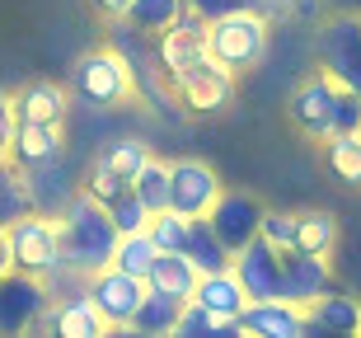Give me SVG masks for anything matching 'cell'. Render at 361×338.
Segmentation results:
<instances>
[{
    "instance_id": "e0dca14e",
    "label": "cell",
    "mask_w": 361,
    "mask_h": 338,
    "mask_svg": "<svg viewBox=\"0 0 361 338\" xmlns=\"http://www.w3.org/2000/svg\"><path fill=\"white\" fill-rule=\"evenodd\" d=\"M334 286V268H329V254H305V249H286V272H281V296L295 301V306H310L319 301L324 291Z\"/></svg>"
},
{
    "instance_id": "8992f818",
    "label": "cell",
    "mask_w": 361,
    "mask_h": 338,
    "mask_svg": "<svg viewBox=\"0 0 361 338\" xmlns=\"http://www.w3.org/2000/svg\"><path fill=\"white\" fill-rule=\"evenodd\" d=\"M319 71H329L343 90L361 99V14H334L319 28Z\"/></svg>"
},
{
    "instance_id": "ac0fdd59",
    "label": "cell",
    "mask_w": 361,
    "mask_h": 338,
    "mask_svg": "<svg viewBox=\"0 0 361 338\" xmlns=\"http://www.w3.org/2000/svg\"><path fill=\"white\" fill-rule=\"evenodd\" d=\"M305 320H310V334H361V301L357 296H343V291H324L319 301L305 306Z\"/></svg>"
},
{
    "instance_id": "484cf974",
    "label": "cell",
    "mask_w": 361,
    "mask_h": 338,
    "mask_svg": "<svg viewBox=\"0 0 361 338\" xmlns=\"http://www.w3.org/2000/svg\"><path fill=\"white\" fill-rule=\"evenodd\" d=\"M183 10H188V0H132V10H127L122 24H132L136 33H155L160 38Z\"/></svg>"
},
{
    "instance_id": "d4e9b609",
    "label": "cell",
    "mask_w": 361,
    "mask_h": 338,
    "mask_svg": "<svg viewBox=\"0 0 361 338\" xmlns=\"http://www.w3.org/2000/svg\"><path fill=\"white\" fill-rule=\"evenodd\" d=\"M155 258H160V244H155L150 226H146V230H127V235H118V249H113V263H118V268L136 272V277H150Z\"/></svg>"
},
{
    "instance_id": "4316f807",
    "label": "cell",
    "mask_w": 361,
    "mask_h": 338,
    "mask_svg": "<svg viewBox=\"0 0 361 338\" xmlns=\"http://www.w3.org/2000/svg\"><path fill=\"white\" fill-rule=\"evenodd\" d=\"M329 146V169H334L343 183L361 188V132H338L324 141Z\"/></svg>"
},
{
    "instance_id": "4fadbf2b",
    "label": "cell",
    "mask_w": 361,
    "mask_h": 338,
    "mask_svg": "<svg viewBox=\"0 0 361 338\" xmlns=\"http://www.w3.org/2000/svg\"><path fill=\"white\" fill-rule=\"evenodd\" d=\"M240 334H249V338H305L310 334L305 306H295L286 296L249 301L240 315Z\"/></svg>"
},
{
    "instance_id": "ba28073f",
    "label": "cell",
    "mask_w": 361,
    "mask_h": 338,
    "mask_svg": "<svg viewBox=\"0 0 361 338\" xmlns=\"http://www.w3.org/2000/svg\"><path fill=\"white\" fill-rule=\"evenodd\" d=\"M155 56H160L164 85H174L178 76H188L192 66H202V61L212 56V47H207V19H202V14L188 5L174 24L160 33V42H155Z\"/></svg>"
},
{
    "instance_id": "8d00e7d4",
    "label": "cell",
    "mask_w": 361,
    "mask_h": 338,
    "mask_svg": "<svg viewBox=\"0 0 361 338\" xmlns=\"http://www.w3.org/2000/svg\"><path fill=\"white\" fill-rule=\"evenodd\" d=\"M244 5H254V10L268 14V19H291V0H244Z\"/></svg>"
},
{
    "instance_id": "cb8c5ba5",
    "label": "cell",
    "mask_w": 361,
    "mask_h": 338,
    "mask_svg": "<svg viewBox=\"0 0 361 338\" xmlns=\"http://www.w3.org/2000/svg\"><path fill=\"white\" fill-rule=\"evenodd\" d=\"M183 254L197 263L202 272H216V268H230L235 263V254H230V244L216 235V226L207 217H192V230H188V244Z\"/></svg>"
},
{
    "instance_id": "52a82bcc",
    "label": "cell",
    "mask_w": 361,
    "mask_h": 338,
    "mask_svg": "<svg viewBox=\"0 0 361 338\" xmlns=\"http://www.w3.org/2000/svg\"><path fill=\"white\" fill-rule=\"evenodd\" d=\"M85 291L94 296V306L104 310L108 325L118 329V334H127V325L136 320V310H141L150 282H146V277H136V272H127V268H118V263H108V268H99V272L85 277Z\"/></svg>"
},
{
    "instance_id": "f1b7e54d",
    "label": "cell",
    "mask_w": 361,
    "mask_h": 338,
    "mask_svg": "<svg viewBox=\"0 0 361 338\" xmlns=\"http://www.w3.org/2000/svg\"><path fill=\"white\" fill-rule=\"evenodd\" d=\"M80 188L108 207V203H118L122 193L132 188V179L122 174V169H113V164H108L104 155H94V160H90V169H85V183H80Z\"/></svg>"
},
{
    "instance_id": "9c48e42d",
    "label": "cell",
    "mask_w": 361,
    "mask_h": 338,
    "mask_svg": "<svg viewBox=\"0 0 361 338\" xmlns=\"http://www.w3.org/2000/svg\"><path fill=\"white\" fill-rule=\"evenodd\" d=\"M52 286L33 272H5L0 277V334H28L42 325V315L52 306Z\"/></svg>"
},
{
    "instance_id": "ffe728a7",
    "label": "cell",
    "mask_w": 361,
    "mask_h": 338,
    "mask_svg": "<svg viewBox=\"0 0 361 338\" xmlns=\"http://www.w3.org/2000/svg\"><path fill=\"white\" fill-rule=\"evenodd\" d=\"M66 109H71V95L56 80H33L14 95L19 122H66Z\"/></svg>"
},
{
    "instance_id": "30bf717a",
    "label": "cell",
    "mask_w": 361,
    "mask_h": 338,
    "mask_svg": "<svg viewBox=\"0 0 361 338\" xmlns=\"http://www.w3.org/2000/svg\"><path fill=\"white\" fill-rule=\"evenodd\" d=\"M221 193H226V183H221V174L207 160H197V155L169 160V207L174 212H183V217H212Z\"/></svg>"
},
{
    "instance_id": "44dd1931",
    "label": "cell",
    "mask_w": 361,
    "mask_h": 338,
    "mask_svg": "<svg viewBox=\"0 0 361 338\" xmlns=\"http://www.w3.org/2000/svg\"><path fill=\"white\" fill-rule=\"evenodd\" d=\"M197 277H202V268L183 254V249H160V258H155V268H150L146 282L155 286V291H169V296L192 301V291H197Z\"/></svg>"
},
{
    "instance_id": "5bb4252c",
    "label": "cell",
    "mask_w": 361,
    "mask_h": 338,
    "mask_svg": "<svg viewBox=\"0 0 361 338\" xmlns=\"http://www.w3.org/2000/svg\"><path fill=\"white\" fill-rule=\"evenodd\" d=\"M263 212L268 207L258 203V198H249V193H221V203L212 207V226L216 235L230 244V254H240L249 240H258L263 235Z\"/></svg>"
},
{
    "instance_id": "4dcf8cb0",
    "label": "cell",
    "mask_w": 361,
    "mask_h": 338,
    "mask_svg": "<svg viewBox=\"0 0 361 338\" xmlns=\"http://www.w3.org/2000/svg\"><path fill=\"white\" fill-rule=\"evenodd\" d=\"M188 230H192V217H183V212H174V207H164V212L150 217V235H155L160 249H183Z\"/></svg>"
},
{
    "instance_id": "6da1fadb",
    "label": "cell",
    "mask_w": 361,
    "mask_h": 338,
    "mask_svg": "<svg viewBox=\"0 0 361 338\" xmlns=\"http://www.w3.org/2000/svg\"><path fill=\"white\" fill-rule=\"evenodd\" d=\"M286 118L305 136L329 141V136H338V132H361V99L352 95V90H343L329 71H314V76H305V80L291 90Z\"/></svg>"
},
{
    "instance_id": "d6a6232c",
    "label": "cell",
    "mask_w": 361,
    "mask_h": 338,
    "mask_svg": "<svg viewBox=\"0 0 361 338\" xmlns=\"http://www.w3.org/2000/svg\"><path fill=\"white\" fill-rule=\"evenodd\" d=\"M263 240L277 244L281 254L286 249H295V240H300V212H263Z\"/></svg>"
},
{
    "instance_id": "5b68a950",
    "label": "cell",
    "mask_w": 361,
    "mask_h": 338,
    "mask_svg": "<svg viewBox=\"0 0 361 338\" xmlns=\"http://www.w3.org/2000/svg\"><path fill=\"white\" fill-rule=\"evenodd\" d=\"M71 90H75V99H85L94 109H122V104H132V95H136L132 56L118 52V47L85 52L75 61V71H71Z\"/></svg>"
},
{
    "instance_id": "74e56055",
    "label": "cell",
    "mask_w": 361,
    "mask_h": 338,
    "mask_svg": "<svg viewBox=\"0 0 361 338\" xmlns=\"http://www.w3.org/2000/svg\"><path fill=\"white\" fill-rule=\"evenodd\" d=\"M94 10L104 14V19H127V10H132V0H94Z\"/></svg>"
},
{
    "instance_id": "2e32d148",
    "label": "cell",
    "mask_w": 361,
    "mask_h": 338,
    "mask_svg": "<svg viewBox=\"0 0 361 338\" xmlns=\"http://www.w3.org/2000/svg\"><path fill=\"white\" fill-rule=\"evenodd\" d=\"M42 329H52L56 338H104L113 334V325L104 320V310L94 306L90 291H75V296H56L42 315Z\"/></svg>"
},
{
    "instance_id": "d6986e66",
    "label": "cell",
    "mask_w": 361,
    "mask_h": 338,
    "mask_svg": "<svg viewBox=\"0 0 361 338\" xmlns=\"http://www.w3.org/2000/svg\"><path fill=\"white\" fill-rule=\"evenodd\" d=\"M192 301H202V306H207L212 315H221V320H240L244 306H249V291H244V282H240L235 268H216V272H202L197 277Z\"/></svg>"
},
{
    "instance_id": "1f68e13d",
    "label": "cell",
    "mask_w": 361,
    "mask_h": 338,
    "mask_svg": "<svg viewBox=\"0 0 361 338\" xmlns=\"http://www.w3.org/2000/svg\"><path fill=\"white\" fill-rule=\"evenodd\" d=\"M99 155H104V160L113 164V169H122L127 179H136V174H141V164L150 160V146H146V141H136V136H122V141L104 146Z\"/></svg>"
},
{
    "instance_id": "7a4b0ae2",
    "label": "cell",
    "mask_w": 361,
    "mask_h": 338,
    "mask_svg": "<svg viewBox=\"0 0 361 338\" xmlns=\"http://www.w3.org/2000/svg\"><path fill=\"white\" fill-rule=\"evenodd\" d=\"M61 235H66V268L75 277H90V272L113 263L122 230L113 221V212L80 188V193H71L66 207H61Z\"/></svg>"
},
{
    "instance_id": "f35d334b",
    "label": "cell",
    "mask_w": 361,
    "mask_h": 338,
    "mask_svg": "<svg viewBox=\"0 0 361 338\" xmlns=\"http://www.w3.org/2000/svg\"><path fill=\"white\" fill-rule=\"evenodd\" d=\"M5 272H14V254H10V230L0 226V277Z\"/></svg>"
},
{
    "instance_id": "f546056e",
    "label": "cell",
    "mask_w": 361,
    "mask_h": 338,
    "mask_svg": "<svg viewBox=\"0 0 361 338\" xmlns=\"http://www.w3.org/2000/svg\"><path fill=\"white\" fill-rule=\"evenodd\" d=\"M132 193L150 207V212H164V207H169V164L150 155V160L141 164V174L132 179Z\"/></svg>"
},
{
    "instance_id": "277c9868",
    "label": "cell",
    "mask_w": 361,
    "mask_h": 338,
    "mask_svg": "<svg viewBox=\"0 0 361 338\" xmlns=\"http://www.w3.org/2000/svg\"><path fill=\"white\" fill-rule=\"evenodd\" d=\"M10 254H14V268L19 272H33L42 282H52L56 272H66V235H61V212H24L14 217L10 226Z\"/></svg>"
},
{
    "instance_id": "83f0119b",
    "label": "cell",
    "mask_w": 361,
    "mask_h": 338,
    "mask_svg": "<svg viewBox=\"0 0 361 338\" xmlns=\"http://www.w3.org/2000/svg\"><path fill=\"white\" fill-rule=\"evenodd\" d=\"M295 249L305 254H334L338 249V217L334 212H300V240Z\"/></svg>"
},
{
    "instance_id": "d590c367",
    "label": "cell",
    "mask_w": 361,
    "mask_h": 338,
    "mask_svg": "<svg viewBox=\"0 0 361 338\" xmlns=\"http://www.w3.org/2000/svg\"><path fill=\"white\" fill-rule=\"evenodd\" d=\"M192 10L202 14V19H216V14H226V10H235V5H244V0H188Z\"/></svg>"
},
{
    "instance_id": "3957f363",
    "label": "cell",
    "mask_w": 361,
    "mask_h": 338,
    "mask_svg": "<svg viewBox=\"0 0 361 338\" xmlns=\"http://www.w3.org/2000/svg\"><path fill=\"white\" fill-rule=\"evenodd\" d=\"M268 42H272V19L258 14L254 5H235V10L207 19V47H212V56L221 66H230L235 76L263 66Z\"/></svg>"
},
{
    "instance_id": "9a60e30c",
    "label": "cell",
    "mask_w": 361,
    "mask_h": 338,
    "mask_svg": "<svg viewBox=\"0 0 361 338\" xmlns=\"http://www.w3.org/2000/svg\"><path fill=\"white\" fill-rule=\"evenodd\" d=\"M66 150V136H61V122H19L10 141V160L24 169V174H42V169H56Z\"/></svg>"
},
{
    "instance_id": "e575fe53",
    "label": "cell",
    "mask_w": 361,
    "mask_h": 338,
    "mask_svg": "<svg viewBox=\"0 0 361 338\" xmlns=\"http://www.w3.org/2000/svg\"><path fill=\"white\" fill-rule=\"evenodd\" d=\"M14 127H19V113H14V95H5V90H0V155H10Z\"/></svg>"
},
{
    "instance_id": "8fae6325",
    "label": "cell",
    "mask_w": 361,
    "mask_h": 338,
    "mask_svg": "<svg viewBox=\"0 0 361 338\" xmlns=\"http://www.w3.org/2000/svg\"><path fill=\"white\" fill-rule=\"evenodd\" d=\"M169 90H174V99L188 113H221L230 99H235V71L221 66L216 56H207L202 66H192L188 76H178Z\"/></svg>"
},
{
    "instance_id": "836d02e7",
    "label": "cell",
    "mask_w": 361,
    "mask_h": 338,
    "mask_svg": "<svg viewBox=\"0 0 361 338\" xmlns=\"http://www.w3.org/2000/svg\"><path fill=\"white\" fill-rule=\"evenodd\" d=\"M108 212H113V221H118L122 235H127V230H146V226H150V217H155V212H150V207L141 203V198H136L132 188L122 193L118 203H108Z\"/></svg>"
},
{
    "instance_id": "7402d4cb",
    "label": "cell",
    "mask_w": 361,
    "mask_h": 338,
    "mask_svg": "<svg viewBox=\"0 0 361 338\" xmlns=\"http://www.w3.org/2000/svg\"><path fill=\"white\" fill-rule=\"evenodd\" d=\"M188 301L183 296H169V291H155L150 286L146 301H141V310H136V320L127 325V334H150V338H164L178 329V315H183Z\"/></svg>"
},
{
    "instance_id": "603a6c76",
    "label": "cell",
    "mask_w": 361,
    "mask_h": 338,
    "mask_svg": "<svg viewBox=\"0 0 361 338\" xmlns=\"http://www.w3.org/2000/svg\"><path fill=\"white\" fill-rule=\"evenodd\" d=\"M33 207H38V193H33L28 174L10 160V155H0V226H10L14 217H24V212H33Z\"/></svg>"
},
{
    "instance_id": "7c38bea8",
    "label": "cell",
    "mask_w": 361,
    "mask_h": 338,
    "mask_svg": "<svg viewBox=\"0 0 361 338\" xmlns=\"http://www.w3.org/2000/svg\"><path fill=\"white\" fill-rule=\"evenodd\" d=\"M230 268L240 272L244 291H249V301H268V296H281V272H286V254H281L277 244H268L263 235L258 240H249L235 254V263Z\"/></svg>"
}]
</instances>
